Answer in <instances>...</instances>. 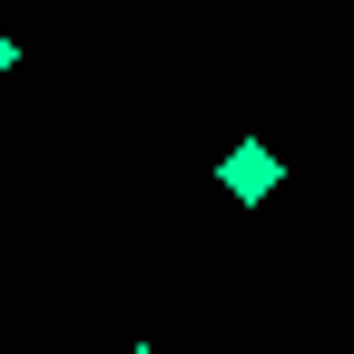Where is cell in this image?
I'll return each mask as SVG.
<instances>
[{
	"mask_svg": "<svg viewBox=\"0 0 354 354\" xmlns=\"http://www.w3.org/2000/svg\"><path fill=\"white\" fill-rule=\"evenodd\" d=\"M128 354H158V344H128Z\"/></svg>",
	"mask_w": 354,
	"mask_h": 354,
	"instance_id": "3",
	"label": "cell"
},
{
	"mask_svg": "<svg viewBox=\"0 0 354 354\" xmlns=\"http://www.w3.org/2000/svg\"><path fill=\"white\" fill-rule=\"evenodd\" d=\"M10 69H20V39H10V30H0V79H10Z\"/></svg>",
	"mask_w": 354,
	"mask_h": 354,
	"instance_id": "2",
	"label": "cell"
},
{
	"mask_svg": "<svg viewBox=\"0 0 354 354\" xmlns=\"http://www.w3.org/2000/svg\"><path fill=\"white\" fill-rule=\"evenodd\" d=\"M216 177H227V197H236V207H266L286 167H276V148H266V138H236L227 158H216Z\"/></svg>",
	"mask_w": 354,
	"mask_h": 354,
	"instance_id": "1",
	"label": "cell"
}]
</instances>
